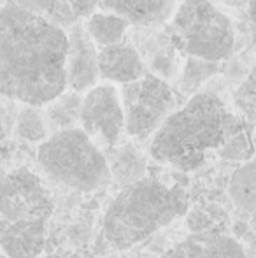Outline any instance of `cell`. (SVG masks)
I'll use <instances>...</instances> for the list:
<instances>
[{"label": "cell", "mask_w": 256, "mask_h": 258, "mask_svg": "<svg viewBox=\"0 0 256 258\" xmlns=\"http://www.w3.org/2000/svg\"><path fill=\"white\" fill-rule=\"evenodd\" d=\"M68 35L14 6L0 11V95L32 107L67 92Z\"/></svg>", "instance_id": "cell-1"}, {"label": "cell", "mask_w": 256, "mask_h": 258, "mask_svg": "<svg viewBox=\"0 0 256 258\" xmlns=\"http://www.w3.org/2000/svg\"><path fill=\"white\" fill-rule=\"evenodd\" d=\"M242 130V121L218 95L197 93L165 119L151 139L149 153L156 162L190 172Z\"/></svg>", "instance_id": "cell-2"}, {"label": "cell", "mask_w": 256, "mask_h": 258, "mask_svg": "<svg viewBox=\"0 0 256 258\" xmlns=\"http://www.w3.org/2000/svg\"><path fill=\"white\" fill-rule=\"evenodd\" d=\"M188 194L181 186L140 179L125 186L107 207L102 221L104 239L113 249H130L188 214Z\"/></svg>", "instance_id": "cell-3"}, {"label": "cell", "mask_w": 256, "mask_h": 258, "mask_svg": "<svg viewBox=\"0 0 256 258\" xmlns=\"http://www.w3.org/2000/svg\"><path fill=\"white\" fill-rule=\"evenodd\" d=\"M37 160L53 183L81 194L100 190L113 181L107 156L79 126L51 134L39 146Z\"/></svg>", "instance_id": "cell-4"}, {"label": "cell", "mask_w": 256, "mask_h": 258, "mask_svg": "<svg viewBox=\"0 0 256 258\" xmlns=\"http://www.w3.org/2000/svg\"><path fill=\"white\" fill-rule=\"evenodd\" d=\"M167 39L174 49L202 60L230 56L235 44L233 23L211 0H183L167 23Z\"/></svg>", "instance_id": "cell-5"}, {"label": "cell", "mask_w": 256, "mask_h": 258, "mask_svg": "<svg viewBox=\"0 0 256 258\" xmlns=\"http://www.w3.org/2000/svg\"><path fill=\"white\" fill-rule=\"evenodd\" d=\"M120 95L125 111V134L137 143L153 139L178 105L167 81L153 74L123 85Z\"/></svg>", "instance_id": "cell-6"}, {"label": "cell", "mask_w": 256, "mask_h": 258, "mask_svg": "<svg viewBox=\"0 0 256 258\" xmlns=\"http://www.w3.org/2000/svg\"><path fill=\"white\" fill-rule=\"evenodd\" d=\"M79 128L102 151L120 144L125 134V111L116 86L102 83L82 95Z\"/></svg>", "instance_id": "cell-7"}, {"label": "cell", "mask_w": 256, "mask_h": 258, "mask_svg": "<svg viewBox=\"0 0 256 258\" xmlns=\"http://www.w3.org/2000/svg\"><path fill=\"white\" fill-rule=\"evenodd\" d=\"M53 199L42 179L28 169H16L0 179V214L9 223L48 220Z\"/></svg>", "instance_id": "cell-8"}, {"label": "cell", "mask_w": 256, "mask_h": 258, "mask_svg": "<svg viewBox=\"0 0 256 258\" xmlns=\"http://www.w3.org/2000/svg\"><path fill=\"white\" fill-rule=\"evenodd\" d=\"M67 88L75 93H88L97 86L99 76V46L93 42L86 27L75 21L67 32Z\"/></svg>", "instance_id": "cell-9"}, {"label": "cell", "mask_w": 256, "mask_h": 258, "mask_svg": "<svg viewBox=\"0 0 256 258\" xmlns=\"http://www.w3.org/2000/svg\"><path fill=\"white\" fill-rule=\"evenodd\" d=\"M146 74L142 56L132 44L121 42L99 51V76L106 83L123 86L139 81Z\"/></svg>", "instance_id": "cell-10"}, {"label": "cell", "mask_w": 256, "mask_h": 258, "mask_svg": "<svg viewBox=\"0 0 256 258\" xmlns=\"http://www.w3.org/2000/svg\"><path fill=\"white\" fill-rule=\"evenodd\" d=\"M178 0H100V11L121 16L135 27H158L174 16Z\"/></svg>", "instance_id": "cell-11"}, {"label": "cell", "mask_w": 256, "mask_h": 258, "mask_svg": "<svg viewBox=\"0 0 256 258\" xmlns=\"http://www.w3.org/2000/svg\"><path fill=\"white\" fill-rule=\"evenodd\" d=\"M172 258H247L246 249L237 239L221 232L207 230L192 234L176 244Z\"/></svg>", "instance_id": "cell-12"}, {"label": "cell", "mask_w": 256, "mask_h": 258, "mask_svg": "<svg viewBox=\"0 0 256 258\" xmlns=\"http://www.w3.org/2000/svg\"><path fill=\"white\" fill-rule=\"evenodd\" d=\"M46 242V221H14L4 232L0 249L7 258H37Z\"/></svg>", "instance_id": "cell-13"}, {"label": "cell", "mask_w": 256, "mask_h": 258, "mask_svg": "<svg viewBox=\"0 0 256 258\" xmlns=\"http://www.w3.org/2000/svg\"><path fill=\"white\" fill-rule=\"evenodd\" d=\"M86 32L90 37L93 39L100 49L111 48L125 42V35L128 32L130 23L123 20L121 16H116L113 13H106V11H97L90 18H86Z\"/></svg>", "instance_id": "cell-14"}, {"label": "cell", "mask_w": 256, "mask_h": 258, "mask_svg": "<svg viewBox=\"0 0 256 258\" xmlns=\"http://www.w3.org/2000/svg\"><path fill=\"white\" fill-rule=\"evenodd\" d=\"M113 156L107 158L111 169V179L121 186H130L137 181L144 179L146 172V160L137 151L133 144H125L121 148H114Z\"/></svg>", "instance_id": "cell-15"}, {"label": "cell", "mask_w": 256, "mask_h": 258, "mask_svg": "<svg viewBox=\"0 0 256 258\" xmlns=\"http://www.w3.org/2000/svg\"><path fill=\"white\" fill-rule=\"evenodd\" d=\"M228 195L237 207L256 214V155L232 176Z\"/></svg>", "instance_id": "cell-16"}, {"label": "cell", "mask_w": 256, "mask_h": 258, "mask_svg": "<svg viewBox=\"0 0 256 258\" xmlns=\"http://www.w3.org/2000/svg\"><path fill=\"white\" fill-rule=\"evenodd\" d=\"M81 105H82V95L75 92H65L56 100H53L46 109V123L48 128H55L56 132L60 130H70L77 128L79 118H81Z\"/></svg>", "instance_id": "cell-17"}, {"label": "cell", "mask_w": 256, "mask_h": 258, "mask_svg": "<svg viewBox=\"0 0 256 258\" xmlns=\"http://www.w3.org/2000/svg\"><path fill=\"white\" fill-rule=\"evenodd\" d=\"M9 6L20 7L30 14L44 18L49 23L58 27H72L75 23V16L70 9L68 0H7Z\"/></svg>", "instance_id": "cell-18"}, {"label": "cell", "mask_w": 256, "mask_h": 258, "mask_svg": "<svg viewBox=\"0 0 256 258\" xmlns=\"http://www.w3.org/2000/svg\"><path fill=\"white\" fill-rule=\"evenodd\" d=\"M219 71L218 63L216 61L202 60V58H186L185 69H183L181 79H179V88L183 93H188L197 95V90L204 85L207 79H211L216 72Z\"/></svg>", "instance_id": "cell-19"}, {"label": "cell", "mask_w": 256, "mask_h": 258, "mask_svg": "<svg viewBox=\"0 0 256 258\" xmlns=\"http://www.w3.org/2000/svg\"><path fill=\"white\" fill-rule=\"evenodd\" d=\"M48 123H46V116L39 111V107H32V105H25L18 114L16 121V132L21 139L28 141V143H44L48 139Z\"/></svg>", "instance_id": "cell-20"}, {"label": "cell", "mask_w": 256, "mask_h": 258, "mask_svg": "<svg viewBox=\"0 0 256 258\" xmlns=\"http://www.w3.org/2000/svg\"><path fill=\"white\" fill-rule=\"evenodd\" d=\"M218 153L225 160H247L253 151H251L249 139H247V136L242 130L240 134H237L232 139L226 141Z\"/></svg>", "instance_id": "cell-21"}, {"label": "cell", "mask_w": 256, "mask_h": 258, "mask_svg": "<svg viewBox=\"0 0 256 258\" xmlns=\"http://www.w3.org/2000/svg\"><path fill=\"white\" fill-rule=\"evenodd\" d=\"M151 71H153V76L160 79H168L176 74L178 67H176V61L170 54H156L154 60H151Z\"/></svg>", "instance_id": "cell-22"}, {"label": "cell", "mask_w": 256, "mask_h": 258, "mask_svg": "<svg viewBox=\"0 0 256 258\" xmlns=\"http://www.w3.org/2000/svg\"><path fill=\"white\" fill-rule=\"evenodd\" d=\"M186 223H188L190 230L193 234H200V232H207L212 230V218L209 214L202 213V211H192L188 213V218H186Z\"/></svg>", "instance_id": "cell-23"}, {"label": "cell", "mask_w": 256, "mask_h": 258, "mask_svg": "<svg viewBox=\"0 0 256 258\" xmlns=\"http://www.w3.org/2000/svg\"><path fill=\"white\" fill-rule=\"evenodd\" d=\"M70 9L74 13L75 20L79 18H90L92 14L97 13V9H100V0H68Z\"/></svg>", "instance_id": "cell-24"}, {"label": "cell", "mask_w": 256, "mask_h": 258, "mask_svg": "<svg viewBox=\"0 0 256 258\" xmlns=\"http://www.w3.org/2000/svg\"><path fill=\"white\" fill-rule=\"evenodd\" d=\"M221 2L228 7H244L246 4H249V0H221Z\"/></svg>", "instance_id": "cell-25"}, {"label": "cell", "mask_w": 256, "mask_h": 258, "mask_svg": "<svg viewBox=\"0 0 256 258\" xmlns=\"http://www.w3.org/2000/svg\"><path fill=\"white\" fill-rule=\"evenodd\" d=\"M249 16H251V21H253V25L256 27V0H249Z\"/></svg>", "instance_id": "cell-26"}, {"label": "cell", "mask_w": 256, "mask_h": 258, "mask_svg": "<svg viewBox=\"0 0 256 258\" xmlns=\"http://www.w3.org/2000/svg\"><path fill=\"white\" fill-rule=\"evenodd\" d=\"M9 227V221L7 220H0V241H2V237H4V232H6V228Z\"/></svg>", "instance_id": "cell-27"}, {"label": "cell", "mask_w": 256, "mask_h": 258, "mask_svg": "<svg viewBox=\"0 0 256 258\" xmlns=\"http://www.w3.org/2000/svg\"><path fill=\"white\" fill-rule=\"evenodd\" d=\"M251 227H253L254 234H256V214H253V220H251Z\"/></svg>", "instance_id": "cell-28"}, {"label": "cell", "mask_w": 256, "mask_h": 258, "mask_svg": "<svg viewBox=\"0 0 256 258\" xmlns=\"http://www.w3.org/2000/svg\"><path fill=\"white\" fill-rule=\"evenodd\" d=\"M0 258H7L6 255H4V253H2V255H0Z\"/></svg>", "instance_id": "cell-29"}]
</instances>
